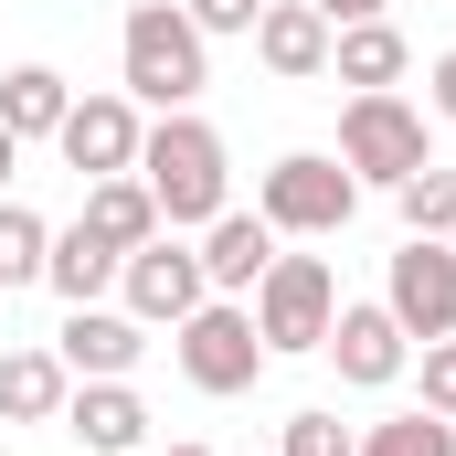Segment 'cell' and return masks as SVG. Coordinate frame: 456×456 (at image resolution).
<instances>
[{
    "mask_svg": "<svg viewBox=\"0 0 456 456\" xmlns=\"http://www.w3.org/2000/svg\"><path fill=\"white\" fill-rule=\"evenodd\" d=\"M138 181H149V202H159V233H191V224H213V213L233 202L224 138H213L191 107H170L149 138H138Z\"/></svg>",
    "mask_w": 456,
    "mask_h": 456,
    "instance_id": "cell-1",
    "label": "cell"
},
{
    "mask_svg": "<svg viewBox=\"0 0 456 456\" xmlns=\"http://www.w3.org/2000/svg\"><path fill=\"white\" fill-rule=\"evenodd\" d=\"M117 64H127V86L117 96H138V107H191L202 86H213V43L191 32V11L181 0H138L127 11V32H117Z\"/></svg>",
    "mask_w": 456,
    "mask_h": 456,
    "instance_id": "cell-2",
    "label": "cell"
},
{
    "mask_svg": "<svg viewBox=\"0 0 456 456\" xmlns=\"http://www.w3.org/2000/svg\"><path fill=\"white\" fill-rule=\"evenodd\" d=\"M425 159H436V138H425V107H403L393 86H382V96H350V107H340V170L361 181V191H403Z\"/></svg>",
    "mask_w": 456,
    "mask_h": 456,
    "instance_id": "cell-3",
    "label": "cell"
},
{
    "mask_svg": "<svg viewBox=\"0 0 456 456\" xmlns=\"http://www.w3.org/2000/svg\"><path fill=\"white\" fill-rule=\"evenodd\" d=\"M255 340L265 350H330V319H340V276H330V255H276L265 276H255Z\"/></svg>",
    "mask_w": 456,
    "mask_h": 456,
    "instance_id": "cell-4",
    "label": "cell"
},
{
    "mask_svg": "<svg viewBox=\"0 0 456 456\" xmlns=\"http://www.w3.org/2000/svg\"><path fill=\"white\" fill-rule=\"evenodd\" d=\"M170 350H181L191 393H213V403H224V393H255V371L276 361V350L255 340V308H244V297H202V308L170 330Z\"/></svg>",
    "mask_w": 456,
    "mask_h": 456,
    "instance_id": "cell-5",
    "label": "cell"
},
{
    "mask_svg": "<svg viewBox=\"0 0 456 456\" xmlns=\"http://www.w3.org/2000/svg\"><path fill=\"white\" fill-rule=\"evenodd\" d=\"M255 213L276 233H308V244H319V233H340L350 213H361V181H350L330 149H287V159L255 181Z\"/></svg>",
    "mask_w": 456,
    "mask_h": 456,
    "instance_id": "cell-6",
    "label": "cell"
},
{
    "mask_svg": "<svg viewBox=\"0 0 456 456\" xmlns=\"http://www.w3.org/2000/svg\"><path fill=\"white\" fill-rule=\"evenodd\" d=\"M117 297H127V319L138 330H181L213 287H202V244H181V233H149L127 265H117Z\"/></svg>",
    "mask_w": 456,
    "mask_h": 456,
    "instance_id": "cell-7",
    "label": "cell"
},
{
    "mask_svg": "<svg viewBox=\"0 0 456 456\" xmlns=\"http://www.w3.org/2000/svg\"><path fill=\"white\" fill-rule=\"evenodd\" d=\"M382 308H393L414 340H446L456 330V244L403 233V255H393V276H382Z\"/></svg>",
    "mask_w": 456,
    "mask_h": 456,
    "instance_id": "cell-8",
    "label": "cell"
},
{
    "mask_svg": "<svg viewBox=\"0 0 456 456\" xmlns=\"http://www.w3.org/2000/svg\"><path fill=\"white\" fill-rule=\"evenodd\" d=\"M138 96H75L64 127H53V149H64V170L75 181H117V170H138Z\"/></svg>",
    "mask_w": 456,
    "mask_h": 456,
    "instance_id": "cell-9",
    "label": "cell"
},
{
    "mask_svg": "<svg viewBox=\"0 0 456 456\" xmlns=\"http://www.w3.org/2000/svg\"><path fill=\"white\" fill-rule=\"evenodd\" d=\"M330 361H340V382L382 393V382H403V361H414V330H403L382 297H340V319H330Z\"/></svg>",
    "mask_w": 456,
    "mask_h": 456,
    "instance_id": "cell-10",
    "label": "cell"
},
{
    "mask_svg": "<svg viewBox=\"0 0 456 456\" xmlns=\"http://www.w3.org/2000/svg\"><path fill=\"white\" fill-rule=\"evenodd\" d=\"M138 350H149V330H138L127 308H64V330H53V361H64L75 382H127Z\"/></svg>",
    "mask_w": 456,
    "mask_h": 456,
    "instance_id": "cell-11",
    "label": "cell"
},
{
    "mask_svg": "<svg viewBox=\"0 0 456 456\" xmlns=\"http://www.w3.org/2000/svg\"><path fill=\"white\" fill-rule=\"evenodd\" d=\"M244 43H255V64H265L276 86H319V75H330V21H319V0H265V21H255Z\"/></svg>",
    "mask_w": 456,
    "mask_h": 456,
    "instance_id": "cell-12",
    "label": "cell"
},
{
    "mask_svg": "<svg viewBox=\"0 0 456 456\" xmlns=\"http://www.w3.org/2000/svg\"><path fill=\"white\" fill-rule=\"evenodd\" d=\"M265 265H276V224L224 202V213L202 224V287H213V297H255V276H265Z\"/></svg>",
    "mask_w": 456,
    "mask_h": 456,
    "instance_id": "cell-13",
    "label": "cell"
},
{
    "mask_svg": "<svg viewBox=\"0 0 456 456\" xmlns=\"http://www.w3.org/2000/svg\"><path fill=\"white\" fill-rule=\"evenodd\" d=\"M64 436L96 446V456H138L149 446V403H138L127 382H75V393H64Z\"/></svg>",
    "mask_w": 456,
    "mask_h": 456,
    "instance_id": "cell-14",
    "label": "cell"
},
{
    "mask_svg": "<svg viewBox=\"0 0 456 456\" xmlns=\"http://www.w3.org/2000/svg\"><path fill=\"white\" fill-rule=\"evenodd\" d=\"M117 265H127V255H117L107 233H96V224H86V213H75V224L53 233V255H43V287H53L64 308H96V297H107V287H117Z\"/></svg>",
    "mask_w": 456,
    "mask_h": 456,
    "instance_id": "cell-15",
    "label": "cell"
},
{
    "mask_svg": "<svg viewBox=\"0 0 456 456\" xmlns=\"http://www.w3.org/2000/svg\"><path fill=\"white\" fill-rule=\"evenodd\" d=\"M75 371L53 350H0V425H64Z\"/></svg>",
    "mask_w": 456,
    "mask_h": 456,
    "instance_id": "cell-16",
    "label": "cell"
},
{
    "mask_svg": "<svg viewBox=\"0 0 456 456\" xmlns=\"http://www.w3.org/2000/svg\"><path fill=\"white\" fill-rule=\"evenodd\" d=\"M403 64H414V43H403L393 21H350V32H330V75H340L350 96H382V86H403Z\"/></svg>",
    "mask_w": 456,
    "mask_h": 456,
    "instance_id": "cell-17",
    "label": "cell"
},
{
    "mask_svg": "<svg viewBox=\"0 0 456 456\" xmlns=\"http://www.w3.org/2000/svg\"><path fill=\"white\" fill-rule=\"evenodd\" d=\"M64 107H75V86H64L53 64H11V75H0V127H11L21 149H32V138H53Z\"/></svg>",
    "mask_w": 456,
    "mask_h": 456,
    "instance_id": "cell-18",
    "label": "cell"
},
{
    "mask_svg": "<svg viewBox=\"0 0 456 456\" xmlns=\"http://www.w3.org/2000/svg\"><path fill=\"white\" fill-rule=\"evenodd\" d=\"M86 224L107 233L117 255H138V244L159 233V202H149V181H138V170H117V181H86Z\"/></svg>",
    "mask_w": 456,
    "mask_h": 456,
    "instance_id": "cell-19",
    "label": "cell"
},
{
    "mask_svg": "<svg viewBox=\"0 0 456 456\" xmlns=\"http://www.w3.org/2000/svg\"><path fill=\"white\" fill-rule=\"evenodd\" d=\"M43 255H53V224H43L32 202H11V191H0V287H32V276H43Z\"/></svg>",
    "mask_w": 456,
    "mask_h": 456,
    "instance_id": "cell-20",
    "label": "cell"
},
{
    "mask_svg": "<svg viewBox=\"0 0 456 456\" xmlns=\"http://www.w3.org/2000/svg\"><path fill=\"white\" fill-rule=\"evenodd\" d=\"M393 202H403V233H436V244H446V233H456V170H446V159H425Z\"/></svg>",
    "mask_w": 456,
    "mask_h": 456,
    "instance_id": "cell-21",
    "label": "cell"
},
{
    "mask_svg": "<svg viewBox=\"0 0 456 456\" xmlns=\"http://www.w3.org/2000/svg\"><path fill=\"white\" fill-rule=\"evenodd\" d=\"M361 456H456V425L414 403V414H393V425H371V436H361Z\"/></svg>",
    "mask_w": 456,
    "mask_h": 456,
    "instance_id": "cell-22",
    "label": "cell"
},
{
    "mask_svg": "<svg viewBox=\"0 0 456 456\" xmlns=\"http://www.w3.org/2000/svg\"><path fill=\"white\" fill-rule=\"evenodd\" d=\"M276 456H361V436H350L340 414H319V403H308V414H287V425H276Z\"/></svg>",
    "mask_w": 456,
    "mask_h": 456,
    "instance_id": "cell-23",
    "label": "cell"
},
{
    "mask_svg": "<svg viewBox=\"0 0 456 456\" xmlns=\"http://www.w3.org/2000/svg\"><path fill=\"white\" fill-rule=\"evenodd\" d=\"M425 414H446V425H456V330H446V340H425Z\"/></svg>",
    "mask_w": 456,
    "mask_h": 456,
    "instance_id": "cell-24",
    "label": "cell"
},
{
    "mask_svg": "<svg viewBox=\"0 0 456 456\" xmlns=\"http://www.w3.org/2000/svg\"><path fill=\"white\" fill-rule=\"evenodd\" d=\"M181 11H191V32H202V43H213V32H255V21H265V0H181Z\"/></svg>",
    "mask_w": 456,
    "mask_h": 456,
    "instance_id": "cell-25",
    "label": "cell"
},
{
    "mask_svg": "<svg viewBox=\"0 0 456 456\" xmlns=\"http://www.w3.org/2000/svg\"><path fill=\"white\" fill-rule=\"evenodd\" d=\"M425 117H446V127H456V43L425 64Z\"/></svg>",
    "mask_w": 456,
    "mask_h": 456,
    "instance_id": "cell-26",
    "label": "cell"
},
{
    "mask_svg": "<svg viewBox=\"0 0 456 456\" xmlns=\"http://www.w3.org/2000/svg\"><path fill=\"white\" fill-rule=\"evenodd\" d=\"M382 11H393V0H319V21H330V32H350V21H382Z\"/></svg>",
    "mask_w": 456,
    "mask_h": 456,
    "instance_id": "cell-27",
    "label": "cell"
},
{
    "mask_svg": "<svg viewBox=\"0 0 456 456\" xmlns=\"http://www.w3.org/2000/svg\"><path fill=\"white\" fill-rule=\"evenodd\" d=\"M11 170H21V138H11V127H0V191H11Z\"/></svg>",
    "mask_w": 456,
    "mask_h": 456,
    "instance_id": "cell-28",
    "label": "cell"
},
{
    "mask_svg": "<svg viewBox=\"0 0 456 456\" xmlns=\"http://www.w3.org/2000/svg\"><path fill=\"white\" fill-rule=\"evenodd\" d=\"M138 456H149V446H138ZM170 456H213V446H170Z\"/></svg>",
    "mask_w": 456,
    "mask_h": 456,
    "instance_id": "cell-29",
    "label": "cell"
},
{
    "mask_svg": "<svg viewBox=\"0 0 456 456\" xmlns=\"http://www.w3.org/2000/svg\"><path fill=\"white\" fill-rule=\"evenodd\" d=\"M0 456H11V436H0Z\"/></svg>",
    "mask_w": 456,
    "mask_h": 456,
    "instance_id": "cell-30",
    "label": "cell"
},
{
    "mask_svg": "<svg viewBox=\"0 0 456 456\" xmlns=\"http://www.w3.org/2000/svg\"><path fill=\"white\" fill-rule=\"evenodd\" d=\"M446 244H456V233H446Z\"/></svg>",
    "mask_w": 456,
    "mask_h": 456,
    "instance_id": "cell-31",
    "label": "cell"
}]
</instances>
